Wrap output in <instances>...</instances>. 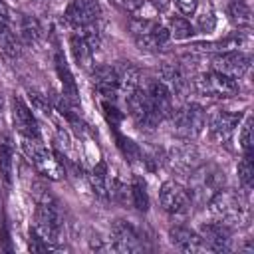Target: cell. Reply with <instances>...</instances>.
Masks as SVG:
<instances>
[{
	"instance_id": "obj_1",
	"label": "cell",
	"mask_w": 254,
	"mask_h": 254,
	"mask_svg": "<svg viewBox=\"0 0 254 254\" xmlns=\"http://www.w3.org/2000/svg\"><path fill=\"white\" fill-rule=\"evenodd\" d=\"M210 214L220 220L222 224H226L228 228H236L248 222V206L244 202V198L230 189H218L206 202Z\"/></svg>"
},
{
	"instance_id": "obj_2",
	"label": "cell",
	"mask_w": 254,
	"mask_h": 254,
	"mask_svg": "<svg viewBox=\"0 0 254 254\" xmlns=\"http://www.w3.org/2000/svg\"><path fill=\"white\" fill-rule=\"evenodd\" d=\"M20 149L22 153L30 159V163L36 167V171L52 181H60L65 175V169L62 165V161L46 149V145L42 143L40 137H22L20 135Z\"/></svg>"
},
{
	"instance_id": "obj_3",
	"label": "cell",
	"mask_w": 254,
	"mask_h": 254,
	"mask_svg": "<svg viewBox=\"0 0 254 254\" xmlns=\"http://www.w3.org/2000/svg\"><path fill=\"white\" fill-rule=\"evenodd\" d=\"M129 28L135 44L143 52H157L171 40L167 26L153 20L151 16H133Z\"/></svg>"
},
{
	"instance_id": "obj_4",
	"label": "cell",
	"mask_w": 254,
	"mask_h": 254,
	"mask_svg": "<svg viewBox=\"0 0 254 254\" xmlns=\"http://www.w3.org/2000/svg\"><path fill=\"white\" fill-rule=\"evenodd\" d=\"M169 119L173 133L185 141L196 139L206 127V111L196 103H187L179 109H173Z\"/></svg>"
},
{
	"instance_id": "obj_5",
	"label": "cell",
	"mask_w": 254,
	"mask_h": 254,
	"mask_svg": "<svg viewBox=\"0 0 254 254\" xmlns=\"http://www.w3.org/2000/svg\"><path fill=\"white\" fill-rule=\"evenodd\" d=\"M34 230H36L50 246H56V244L60 242V234H62V212H60L58 202H56L50 194H44V196L38 200Z\"/></svg>"
},
{
	"instance_id": "obj_6",
	"label": "cell",
	"mask_w": 254,
	"mask_h": 254,
	"mask_svg": "<svg viewBox=\"0 0 254 254\" xmlns=\"http://www.w3.org/2000/svg\"><path fill=\"white\" fill-rule=\"evenodd\" d=\"M192 87L198 95L212 97V99H228V97H234L238 93L236 79H232L224 73H218L214 69L196 75L192 79Z\"/></svg>"
},
{
	"instance_id": "obj_7",
	"label": "cell",
	"mask_w": 254,
	"mask_h": 254,
	"mask_svg": "<svg viewBox=\"0 0 254 254\" xmlns=\"http://www.w3.org/2000/svg\"><path fill=\"white\" fill-rule=\"evenodd\" d=\"M159 202L169 214H185L192 204V196L190 190L179 181H165L159 189Z\"/></svg>"
},
{
	"instance_id": "obj_8",
	"label": "cell",
	"mask_w": 254,
	"mask_h": 254,
	"mask_svg": "<svg viewBox=\"0 0 254 254\" xmlns=\"http://www.w3.org/2000/svg\"><path fill=\"white\" fill-rule=\"evenodd\" d=\"M127 109H129V115L133 117V121L143 127V129H153L161 123V117L157 115V111L153 109L151 105V99L145 91L143 85H139L127 99Z\"/></svg>"
},
{
	"instance_id": "obj_9",
	"label": "cell",
	"mask_w": 254,
	"mask_h": 254,
	"mask_svg": "<svg viewBox=\"0 0 254 254\" xmlns=\"http://www.w3.org/2000/svg\"><path fill=\"white\" fill-rule=\"evenodd\" d=\"M101 16H103V10L99 0H71L64 12L65 22L75 30L97 24Z\"/></svg>"
},
{
	"instance_id": "obj_10",
	"label": "cell",
	"mask_w": 254,
	"mask_h": 254,
	"mask_svg": "<svg viewBox=\"0 0 254 254\" xmlns=\"http://www.w3.org/2000/svg\"><path fill=\"white\" fill-rule=\"evenodd\" d=\"M250 62H252V58L240 50H224L212 58V69L218 73H224L232 79H240L248 71Z\"/></svg>"
},
{
	"instance_id": "obj_11",
	"label": "cell",
	"mask_w": 254,
	"mask_h": 254,
	"mask_svg": "<svg viewBox=\"0 0 254 254\" xmlns=\"http://www.w3.org/2000/svg\"><path fill=\"white\" fill-rule=\"evenodd\" d=\"M242 121V113H232V111H224V109H218L214 111L208 121H206V127H208V137L214 141V143H226L236 127L240 125Z\"/></svg>"
},
{
	"instance_id": "obj_12",
	"label": "cell",
	"mask_w": 254,
	"mask_h": 254,
	"mask_svg": "<svg viewBox=\"0 0 254 254\" xmlns=\"http://www.w3.org/2000/svg\"><path fill=\"white\" fill-rule=\"evenodd\" d=\"M111 250L115 252H139L143 250L141 236L127 220H113L111 224Z\"/></svg>"
},
{
	"instance_id": "obj_13",
	"label": "cell",
	"mask_w": 254,
	"mask_h": 254,
	"mask_svg": "<svg viewBox=\"0 0 254 254\" xmlns=\"http://www.w3.org/2000/svg\"><path fill=\"white\" fill-rule=\"evenodd\" d=\"M198 234H200V238L208 250H214V252L232 250V228H228L220 220L202 224L198 228Z\"/></svg>"
},
{
	"instance_id": "obj_14",
	"label": "cell",
	"mask_w": 254,
	"mask_h": 254,
	"mask_svg": "<svg viewBox=\"0 0 254 254\" xmlns=\"http://www.w3.org/2000/svg\"><path fill=\"white\" fill-rule=\"evenodd\" d=\"M91 79L97 89V93L103 97V101L115 103L119 95V71L113 65H95L91 69Z\"/></svg>"
},
{
	"instance_id": "obj_15",
	"label": "cell",
	"mask_w": 254,
	"mask_h": 254,
	"mask_svg": "<svg viewBox=\"0 0 254 254\" xmlns=\"http://www.w3.org/2000/svg\"><path fill=\"white\" fill-rule=\"evenodd\" d=\"M169 242L181 250V252H189V254H194V252H202L206 246L200 238V234L192 228H187V226H171L169 228Z\"/></svg>"
},
{
	"instance_id": "obj_16",
	"label": "cell",
	"mask_w": 254,
	"mask_h": 254,
	"mask_svg": "<svg viewBox=\"0 0 254 254\" xmlns=\"http://www.w3.org/2000/svg\"><path fill=\"white\" fill-rule=\"evenodd\" d=\"M12 119H14V127L22 137H40V127L36 117L20 97L12 99Z\"/></svg>"
},
{
	"instance_id": "obj_17",
	"label": "cell",
	"mask_w": 254,
	"mask_h": 254,
	"mask_svg": "<svg viewBox=\"0 0 254 254\" xmlns=\"http://www.w3.org/2000/svg\"><path fill=\"white\" fill-rule=\"evenodd\" d=\"M145 87V91H147V95H149V99H151V105H153V109L157 111V115L161 117V121L163 119H167V117H171V113H173V93L159 81V79H155V81H149L147 85H143Z\"/></svg>"
},
{
	"instance_id": "obj_18",
	"label": "cell",
	"mask_w": 254,
	"mask_h": 254,
	"mask_svg": "<svg viewBox=\"0 0 254 254\" xmlns=\"http://www.w3.org/2000/svg\"><path fill=\"white\" fill-rule=\"evenodd\" d=\"M159 81L173 93V95H181L187 89V77L183 73V69L175 64L171 65H163L159 71Z\"/></svg>"
},
{
	"instance_id": "obj_19",
	"label": "cell",
	"mask_w": 254,
	"mask_h": 254,
	"mask_svg": "<svg viewBox=\"0 0 254 254\" xmlns=\"http://www.w3.org/2000/svg\"><path fill=\"white\" fill-rule=\"evenodd\" d=\"M0 175L6 185L12 183L14 175V141L8 133L0 135Z\"/></svg>"
},
{
	"instance_id": "obj_20",
	"label": "cell",
	"mask_w": 254,
	"mask_h": 254,
	"mask_svg": "<svg viewBox=\"0 0 254 254\" xmlns=\"http://www.w3.org/2000/svg\"><path fill=\"white\" fill-rule=\"evenodd\" d=\"M0 50L8 58H18L22 52L20 36L10 28V22H2V20H0Z\"/></svg>"
},
{
	"instance_id": "obj_21",
	"label": "cell",
	"mask_w": 254,
	"mask_h": 254,
	"mask_svg": "<svg viewBox=\"0 0 254 254\" xmlns=\"http://www.w3.org/2000/svg\"><path fill=\"white\" fill-rule=\"evenodd\" d=\"M69 46H71V52H73V58H75V62L81 65V67H91V64H93V54H95V50L87 44V40L77 32L75 36H71V40H69Z\"/></svg>"
},
{
	"instance_id": "obj_22",
	"label": "cell",
	"mask_w": 254,
	"mask_h": 254,
	"mask_svg": "<svg viewBox=\"0 0 254 254\" xmlns=\"http://www.w3.org/2000/svg\"><path fill=\"white\" fill-rule=\"evenodd\" d=\"M228 16H230V22L238 28L248 30L252 26V12H250L248 4L242 0H230L228 2Z\"/></svg>"
},
{
	"instance_id": "obj_23",
	"label": "cell",
	"mask_w": 254,
	"mask_h": 254,
	"mask_svg": "<svg viewBox=\"0 0 254 254\" xmlns=\"http://www.w3.org/2000/svg\"><path fill=\"white\" fill-rule=\"evenodd\" d=\"M56 65H58V75L62 77V85H64V95L71 101L77 103V87H75V81H73V75L69 73V67L64 60L62 54L56 56Z\"/></svg>"
},
{
	"instance_id": "obj_24",
	"label": "cell",
	"mask_w": 254,
	"mask_h": 254,
	"mask_svg": "<svg viewBox=\"0 0 254 254\" xmlns=\"http://www.w3.org/2000/svg\"><path fill=\"white\" fill-rule=\"evenodd\" d=\"M167 30H169L171 40H179V42L189 40V38H192V34H194V28H192V24L187 20V16H173V18L169 20V24H167Z\"/></svg>"
},
{
	"instance_id": "obj_25",
	"label": "cell",
	"mask_w": 254,
	"mask_h": 254,
	"mask_svg": "<svg viewBox=\"0 0 254 254\" xmlns=\"http://www.w3.org/2000/svg\"><path fill=\"white\" fill-rule=\"evenodd\" d=\"M89 185L93 189V192L99 198H107V185H109V175H107V165L101 161L93 167L91 175H89Z\"/></svg>"
},
{
	"instance_id": "obj_26",
	"label": "cell",
	"mask_w": 254,
	"mask_h": 254,
	"mask_svg": "<svg viewBox=\"0 0 254 254\" xmlns=\"http://www.w3.org/2000/svg\"><path fill=\"white\" fill-rule=\"evenodd\" d=\"M129 194H131V200H133V206L141 212H145L149 208V194H147V187H145V181L141 177H133V183L129 187Z\"/></svg>"
},
{
	"instance_id": "obj_27",
	"label": "cell",
	"mask_w": 254,
	"mask_h": 254,
	"mask_svg": "<svg viewBox=\"0 0 254 254\" xmlns=\"http://www.w3.org/2000/svg\"><path fill=\"white\" fill-rule=\"evenodd\" d=\"M20 38L26 44H38L40 38H42V26H40V22L36 18L24 16L20 20Z\"/></svg>"
},
{
	"instance_id": "obj_28",
	"label": "cell",
	"mask_w": 254,
	"mask_h": 254,
	"mask_svg": "<svg viewBox=\"0 0 254 254\" xmlns=\"http://www.w3.org/2000/svg\"><path fill=\"white\" fill-rule=\"evenodd\" d=\"M238 181L244 189L252 187V179H254V163H252V153H244L240 163H238Z\"/></svg>"
},
{
	"instance_id": "obj_29",
	"label": "cell",
	"mask_w": 254,
	"mask_h": 254,
	"mask_svg": "<svg viewBox=\"0 0 254 254\" xmlns=\"http://www.w3.org/2000/svg\"><path fill=\"white\" fill-rule=\"evenodd\" d=\"M240 147L244 153H252V117L246 115L244 121H240V135H238Z\"/></svg>"
},
{
	"instance_id": "obj_30",
	"label": "cell",
	"mask_w": 254,
	"mask_h": 254,
	"mask_svg": "<svg viewBox=\"0 0 254 254\" xmlns=\"http://www.w3.org/2000/svg\"><path fill=\"white\" fill-rule=\"evenodd\" d=\"M171 159H173V165H177V167H181V169H189V167H190V159H192V149H190V147L177 149Z\"/></svg>"
},
{
	"instance_id": "obj_31",
	"label": "cell",
	"mask_w": 254,
	"mask_h": 254,
	"mask_svg": "<svg viewBox=\"0 0 254 254\" xmlns=\"http://www.w3.org/2000/svg\"><path fill=\"white\" fill-rule=\"evenodd\" d=\"M117 145H119V149L123 151V155H125L127 159L135 161V159H139V157H141V153H139V149L133 145V141L125 139L123 135H117Z\"/></svg>"
},
{
	"instance_id": "obj_32",
	"label": "cell",
	"mask_w": 254,
	"mask_h": 254,
	"mask_svg": "<svg viewBox=\"0 0 254 254\" xmlns=\"http://www.w3.org/2000/svg\"><path fill=\"white\" fill-rule=\"evenodd\" d=\"M198 30L200 32H212L214 30V24H216V18H214V14H212V10H204L200 16H198Z\"/></svg>"
},
{
	"instance_id": "obj_33",
	"label": "cell",
	"mask_w": 254,
	"mask_h": 254,
	"mask_svg": "<svg viewBox=\"0 0 254 254\" xmlns=\"http://www.w3.org/2000/svg\"><path fill=\"white\" fill-rule=\"evenodd\" d=\"M171 2H175V6L183 16H192L198 8V0H171Z\"/></svg>"
},
{
	"instance_id": "obj_34",
	"label": "cell",
	"mask_w": 254,
	"mask_h": 254,
	"mask_svg": "<svg viewBox=\"0 0 254 254\" xmlns=\"http://www.w3.org/2000/svg\"><path fill=\"white\" fill-rule=\"evenodd\" d=\"M121 8H125V10H129V12H135V10H139L141 6H143V2L145 0H115Z\"/></svg>"
},
{
	"instance_id": "obj_35",
	"label": "cell",
	"mask_w": 254,
	"mask_h": 254,
	"mask_svg": "<svg viewBox=\"0 0 254 254\" xmlns=\"http://www.w3.org/2000/svg\"><path fill=\"white\" fill-rule=\"evenodd\" d=\"M149 4H151L155 10H165V8L171 4V0H149Z\"/></svg>"
},
{
	"instance_id": "obj_36",
	"label": "cell",
	"mask_w": 254,
	"mask_h": 254,
	"mask_svg": "<svg viewBox=\"0 0 254 254\" xmlns=\"http://www.w3.org/2000/svg\"><path fill=\"white\" fill-rule=\"evenodd\" d=\"M36 8H40V10H44V8H48L50 6V0H30Z\"/></svg>"
}]
</instances>
